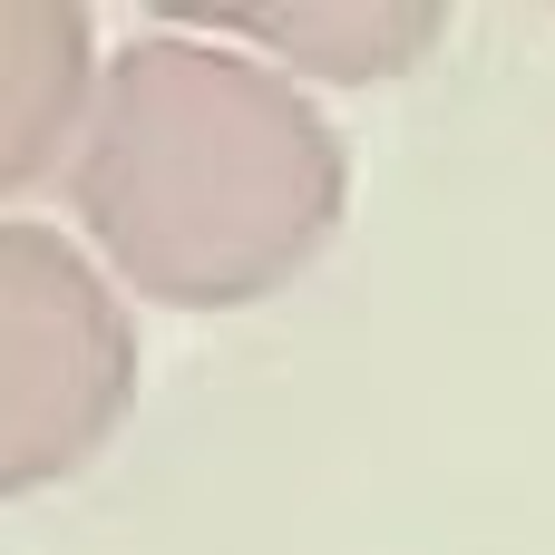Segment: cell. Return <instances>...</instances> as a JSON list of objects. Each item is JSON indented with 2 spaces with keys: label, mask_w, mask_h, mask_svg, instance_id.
Wrapping results in <instances>:
<instances>
[{
  "label": "cell",
  "mask_w": 555,
  "mask_h": 555,
  "mask_svg": "<svg viewBox=\"0 0 555 555\" xmlns=\"http://www.w3.org/2000/svg\"><path fill=\"white\" fill-rule=\"evenodd\" d=\"M137 410V322L49 224L0 215V498L59 488Z\"/></svg>",
  "instance_id": "2"
},
{
  "label": "cell",
  "mask_w": 555,
  "mask_h": 555,
  "mask_svg": "<svg viewBox=\"0 0 555 555\" xmlns=\"http://www.w3.org/2000/svg\"><path fill=\"white\" fill-rule=\"evenodd\" d=\"M68 185L117 283L176 312H234L332 244L351 156L283 68L176 10L98 68Z\"/></svg>",
  "instance_id": "1"
},
{
  "label": "cell",
  "mask_w": 555,
  "mask_h": 555,
  "mask_svg": "<svg viewBox=\"0 0 555 555\" xmlns=\"http://www.w3.org/2000/svg\"><path fill=\"white\" fill-rule=\"evenodd\" d=\"M98 98V39L68 0H0V195L78 146Z\"/></svg>",
  "instance_id": "3"
},
{
  "label": "cell",
  "mask_w": 555,
  "mask_h": 555,
  "mask_svg": "<svg viewBox=\"0 0 555 555\" xmlns=\"http://www.w3.org/2000/svg\"><path fill=\"white\" fill-rule=\"evenodd\" d=\"M215 39L254 49L263 68L283 78H341V88H380V78H410L439 39H449V10H420V0H351V10H224L205 20Z\"/></svg>",
  "instance_id": "4"
}]
</instances>
